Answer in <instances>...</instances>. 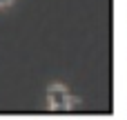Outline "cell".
<instances>
[{
    "label": "cell",
    "instance_id": "obj_1",
    "mask_svg": "<svg viewBox=\"0 0 127 120\" xmlns=\"http://www.w3.org/2000/svg\"><path fill=\"white\" fill-rule=\"evenodd\" d=\"M47 96H49V107L56 109V111H65V109L71 107V98H69V94L63 85H51Z\"/></svg>",
    "mask_w": 127,
    "mask_h": 120
},
{
    "label": "cell",
    "instance_id": "obj_2",
    "mask_svg": "<svg viewBox=\"0 0 127 120\" xmlns=\"http://www.w3.org/2000/svg\"><path fill=\"white\" fill-rule=\"evenodd\" d=\"M11 2H13V0H0V7H9Z\"/></svg>",
    "mask_w": 127,
    "mask_h": 120
}]
</instances>
